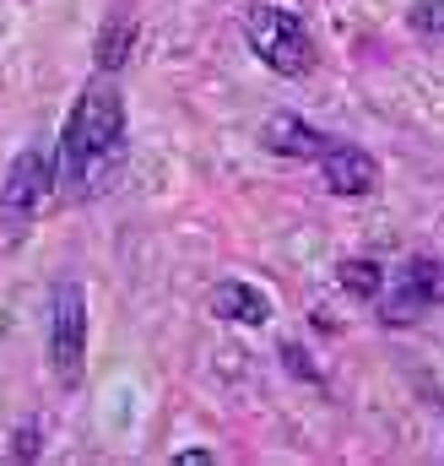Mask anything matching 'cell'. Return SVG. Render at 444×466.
<instances>
[{"instance_id": "1", "label": "cell", "mask_w": 444, "mask_h": 466, "mask_svg": "<svg viewBox=\"0 0 444 466\" xmlns=\"http://www.w3.org/2000/svg\"><path fill=\"white\" fill-rule=\"evenodd\" d=\"M125 157H130V109L114 76L98 71L66 115L60 147H55V190L71 207H87L114 190V179L125 174Z\"/></svg>"}, {"instance_id": "2", "label": "cell", "mask_w": 444, "mask_h": 466, "mask_svg": "<svg viewBox=\"0 0 444 466\" xmlns=\"http://www.w3.org/2000/svg\"><path fill=\"white\" fill-rule=\"evenodd\" d=\"M49 374L60 390H76L87 374V288L60 277L49 293Z\"/></svg>"}, {"instance_id": "3", "label": "cell", "mask_w": 444, "mask_h": 466, "mask_svg": "<svg viewBox=\"0 0 444 466\" xmlns=\"http://www.w3.org/2000/svg\"><path fill=\"white\" fill-rule=\"evenodd\" d=\"M244 38H249L255 60H260L266 71H277V76H309V71H315V38H309V27H304L293 11H282V5H249Z\"/></svg>"}, {"instance_id": "4", "label": "cell", "mask_w": 444, "mask_h": 466, "mask_svg": "<svg viewBox=\"0 0 444 466\" xmlns=\"http://www.w3.org/2000/svg\"><path fill=\"white\" fill-rule=\"evenodd\" d=\"M49 190H55V152L33 141V147H22L11 157V168L0 179V228L11 238L27 233L33 218H38V207L49 201Z\"/></svg>"}, {"instance_id": "5", "label": "cell", "mask_w": 444, "mask_h": 466, "mask_svg": "<svg viewBox=\"0 0 444 466\" xmlns=\"http://www.w3.org/2000/svg\"><path fill=\"white\" fill-rule=\"evenodd\" d=\"M444 304V260H407L401 271H396V288H390V299H385V309H379V320L385 326H412V320H423L429 309H439Z\"/></svg>"}, {"instance_id": "6", "label": "cell", "mask_w": 444, "mask_h": 466, "mask_svg": "<svg viewBox=\"0 0 444 466\" xmlns=\"http://www.w3.org/2000/svg\"><path fill=\"white\" fill-rule=\"evenodd\" d=\"M315 168H320V179H326V190L331 196H368L374 185H379V163L363 152V147H352V141H341L331 136L326 147H320V157H315Z\"/></svg>"}, {"instance_id": "7", "label": "cell", "mask_w": 444, "mask_h": 466, "mask_svg": "<svg viewBox=\"0 0 444 466\" xmlns=\"http://www.w3.org/2000/svg\"><path fill=\"white\" fill-rule=\"evenodd\" d=\"M207 304H212L217 320H233V326H266L271 320V299L249 282H217Z\"/></svg>"}, {"instance_id": "8", "label": "cell", "mask_w": 444, "mask_h": 466, "mask_svg": "<svg viewBox=\"0 0 444 466\" xmlns=\"http://www.w3.org/2000/svg\"><path fill=\"white\" fill-rule=\"evenodd\" d=\"M326 141H331L326 130H315L309 119H298V115H271L266 119V147L282 152V157H304V163H315Z\"/></svg>"}, {"instance_id": "9", "label": "cell", "mask_w": 444, "mask_h": 466, "mask_svg": "<svg viewBox=\"0 0 444 466\" xmlns=\"http://www.w3.org/2000/svg\"><path fill=\"white\" fill-rule=\"evenodd\" d=\"M130 44H136V22H130V16H109L104 33H98V71L114 76V71L130 60Z\"/></svg>"}, {"instance_id": "10", "label": "cell", "mask_w": 444, "mask_h": 466, "mask_svg": "<svg viewBox=\"0 0 444 466\" xmlns=\"http://www.w3.org/2000/svg\"><path fill=\"white\" fill-rule=\"evenodd\" d=\"M336 282L352 293V299H379L385 293V266L379 260H341V271H336Z\"/></svg>"}, {"instance_id": "11", "label": "cell", "mask_w": 444, "mask_h": 466, "mask_svg": "<svg viewBox=\"0 0 444 466\" xmlns=\"http://www.w3.org/2000/svg\"><path fill=\"white\" fill-rule=\"evenodd\" d=\"M38 451H44V429H33V423H22V429L11 434V456H16V461H33Z\"/></svg>"}, {"instance_id": "12", "label": "cell", "mask_w": 444, "mask_h": 466, "mask_svg": "<svg viewBox=\"0 0 444 466\" xmlns=\"http://www.w3.org/2000/svg\"><path fill=\"white\" fill-rule=\"evenodd\" d=\"M412 27H423V33H439V27H444V0H423V5L412 11Z\"/></svg>"}, {"instance_id": "13", "label": "cell", "mask_w": 444, "mask_h": 466, "mask_svg": "<svg viewBox=\"0 0 444 466\" xmlns=\"http://www.w3.org/2000/svg\"><path fill=\"white\" fill-rule=\"evenodd\" d=\"M282 363H288L293 374H304V380H315V385H320V369L304 358V348H293V342H288V348H282Z\"/></svg>"}]
</instances>
